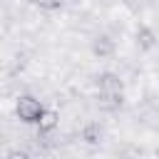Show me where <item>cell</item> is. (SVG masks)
I'll return each instance as SVG.
<instances>
[{
    "label": "cell",
    "instance_id": "cell-6",
    "mask_svg": "<svg viewBox=\"0 0 159 159\" xmlns=\"http://www.w3.org/2000/svg\"><path fill=\"white\" fill-rule=\"evenodd\" d=\"M40 10H57L60 5H62V0H32Z\"/></svg>",
    "mask_w": 159,
    "mask_h": 159
},
{
    "label": "cell",
    "instance_id": "cell-2",
    "mask_svg": "<svg viewBox=\"0 0 159 159\" xmlns=\"http://www.w3.org/2000/svg\"><path fill=\"white\" fill-rule=\"evenodd\" d=\"M97 87H99L102 94H119V92H122V82H119V77L112 75V72H102V75L97 77Z\"/></svg>",
    "mask_w": 159,
    "mask_h": 159
},
{
    "label": "cell",
    "instance_id": "cell-5",
    "mask_svg": "<svg viewBox=\"0 0 159 159\" xmlns=\"http://www.w3.org/2000/svg\"><path fill=\"white\" fill-rule=\"evenodd\" d=\"M92 50H94V55H99V57H102V55H109V52L114 50V45H112V40H109V37H104V35H102V37H97V40L92 42Z\"/></svg>",
    "mask_w": 159,
    "mask_h": 159
},
{
    "label": "cell",
    "instance_id": "cell-1",
    "mask_svg": "<svg viewBox=\"0 0 159 159\" xmlns=\"http://www.w3.org/2000/svg\"><path fill=\"white\" fill-rule=\"evenodd\" d=\"M42 112H45L42 102L35 99V97H30V94H25V97H20V99L15 102V114H17V119L25 122V124H37L40 117H42Z\"/></svg>",
    "mask_w": 159,
    "mask_h": 159
},
{
    "label": "cell",
    "instance_id": "cell-4",
    "mask_svg": "<svg viewBox=\"0 0 159 159\" xmlns=\"http://www.w3.org/2000/svg\"><path fill=\"white\" fill-rule=\"evenodd\" d=\"M57 122H60L57 112L45 109V112H42V117H40V122H37V127H40V132H52V129L57 127Z\"/></svg>",
    "mask_w": 159,
    "mask_h": 159
},
{
    "label": "cell",
    "instance_id": "cell-3",
    "mask_svg": "<svg viewBox=\"0 0 159 159\" xmlns=\"http://www.w3.org/2000/svg\"><path fill=\"white\" fill-rule=\"evenodd\" d=\"M137 45H139L142 50H152V47L157 45V35H154V30H149V27H139V30H137Z\"/></svg>",
    "mask_w": 159,
    "mask_h": 159
}]
</instances>
